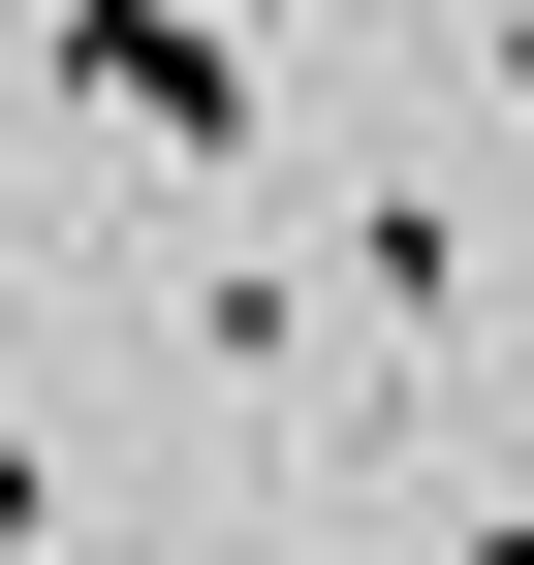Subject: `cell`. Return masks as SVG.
I'll return each instance as SVG.
<instances>
[{"instance_id": "obj_1", "label": "cell", "mask_w": 534, "mask_h": 565, "mask_svg": "<svg viewBox=\"0 0 534 565\" xmlns=\"http://www.w3.org/2000/svg\"><path fill=\"white\" fill-rule=\"evenodd\" d=\"M32 63H63V126H95V158L252 189V32H221V0H32Z\"/></svg>"}, {"instance_id": "obj_2", "label": "cell", "mask_w": 534, "mask_h": 565, "mask_svg": "<svg viewBox=\"0 0 534 565\" xmlns=\"http://www.w3.org/2000/svg\"><path fill=\"white\" fill-rule=\"evenodd\" d=\"M346 282H377V345H440V315H472V221H440V189H377V221H346Z\"/></svg>"}]
</instances>
